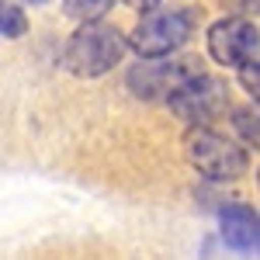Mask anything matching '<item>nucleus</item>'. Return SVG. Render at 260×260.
Here are the masks:
<instances>
[{
  "label": "nucleus",
  "mask_w": 260,
  "mask_h": 260,
  "mask_svg": "<svg viewBox=\"0 0 260 260\" xmlns=\"http://www.w3.org/2000/svg\"><path fill=\"white\" fill-rule=\"evenodd\" d=\"M125 56V39L115 24H104L101 18L83 21V28L66 42L62 66L77 77H101Z\"/></svg>",
  "instance_id": "obj_1"
},
{
  "label": "nucleus",
  "mask_w": 260,
  "mask_h": 260,
  "mask_svg": "<svg viewBox=\"0 0 260 260\" xmlns=\"http://www.w3.org/2000/svg\"><path fill=\"white\" fill-rule=\"evenodd\" d=\"M201 14L194 7H167V11H146V18L132 31V49L142 59H163L177 52L184 42L194 35Z\"/></svg>",
  "instance_id": "obj_2"
},
{
  "label": "nucleus",
  "mask_w": 260,
  "mask_h": 260,
  "mask_svg": "<svg viewBox=\"0 0 260 260\" xmlns=\"http://www.w3.org/2000/svg\"><path fill=\"white\" fill-rule=\"evenodd\" d=\"M187 160L194 163V170L205 174L208 180H236L246 174V149L236 146V142H229L225 136L219 132H212V128H191L187 132Z\"/></svg>",
  "instance_id": "obj_3"
},
{
  "label": "nucleus",
  "mask_w": 260,
  "mask_h": 260,
  "mask_svg": "<svg viewBox=\"0 0 260 260\" xmlns=\"http://www.w3.org/2000/svg\"><path fill=\"white\" fill-rule=\"evenodd\" d=\"M167 104L177 111L184 121L191 125H208L215 121L229 108V87L219 80V77H208L205 70L187 77L184 83H177L170 94H167Z\"/></svg>",
  "instance_id": "obj_4"
},
{
  "label": "nucleus",
  "mask_w": 260,
  "mask_h": 260,
  "mask_svg": "<svg viewBox=\"0 0 260 260\" xmlns=\"http://www.w3.org/2000/svg\"><path fill=\"white\" fill-rule=\"evenodd\" d=\"M257 49H260L257 24H250V21H243V18L215 21L212 31H208V52H212L222 66L243 70V66L257 62Z\"/></svg>",
  "instance_id": "obj_5"
},
{
  "label": "nucleus",
  "mask_w": 260,
  "mask_h": 260,
  "mask_svg": "<svg viewBox=\"0 0 260 260\" xmlns=\"http://www.w3.org/2000/svg\"><path fill=\"white\" fill-rule=\"evenodd\" d=\"M201 73V59H170V62H153L146 59L142 66H136L128 73V87L136 90V98H146V101H167V94L184 83L187 77Z\"/></svg>",
  "instance_id": "obj_6"
},
{
  "label": "nucleus",
  "mask_w": 260,
  "mask_h": 260,
  "mask_svg": "<svg viewBox=\"0 0 260 260\" xmlns=\"http://www.w3.org/2000/svg\"><path fill=\"white\" fill-rule=\"evenodd\" d=\"M219 222H222V240L229 243L233 250L240 253H257V243H260V233H257V208L243 205V201H229L219 208Z\"/></svg>",
  "instance_id": "obj_7"
},
{
  "label": "nucleus",
  "mask_w": 260,
  "mask_h": 260,
  "mask_svg": "<svg viewBox=\"0 0 260 260\" xmlns=\"http://www.w3.org/2000/svg\"><path fill=\"white\" fill-rule=\"evenodd\" d=\"M24 31H28L24 11L14 7L11 0H0V35H4V39H21Z\"/></svg>",
  "instance_id": "obj_8"
},
{
  "label": "nucleus",
  "mask_w": 260,
  "mask_h": 260,
  "mask_svg": "<svg viewBox=\"0 0 260 260\" xmlns=\"http://www.w3.org/2000/svg\"><path fill=\"white\" fill-rule=\"evenodd\" d=\"M111 7H115V0H66V14L77 21H94L108 14Z\"/></svg>",
  "instance_id": "obj_9"
},
{
  "label": "nucleus",
  "mask_w": 260,
  "mask_h": 260,
  "mask_svg": "<svg viewBox=\"0 0 260 260\" xmlns=\"http://www.w3.org/2000/svg\"><path fill=\"white\" fill-rule=\"evenodd\" d=\"M236 128L250 146H257V111H236Z\"/></svg>",
  "instance_id": "obj_10"
},
{
  "label": "nucleus",
  "mask_w": 260,
  "mask_h": 260,
  "mask_svg": "<svg viewBox=\"0 0 260 260\" xmlns=\"http://www.w3.org/2000/svg\"><path fill=\"white\" fill-rule=\"evenodd\" d=\"M125 4H128V7H136V11H142V14H146V11H149V7H156L160 0H125Z\"/></svg>",
  "instance_id": "obj_11"
},
{
  "label": "nucleus",
  "mask_w": 260,
  "mask_h": 260,
  "mask_svg": "<svg viewBox=\"0 0 260 260\" xmlns=\"http://www.w3.org/2000/svg\"><path fill=\"white\" fill-rule=\"evenodd\" d=\"M28 4H45V0H28Z\"/></svg>",
  "instance_id": "obj_12"
}]
</instances>
